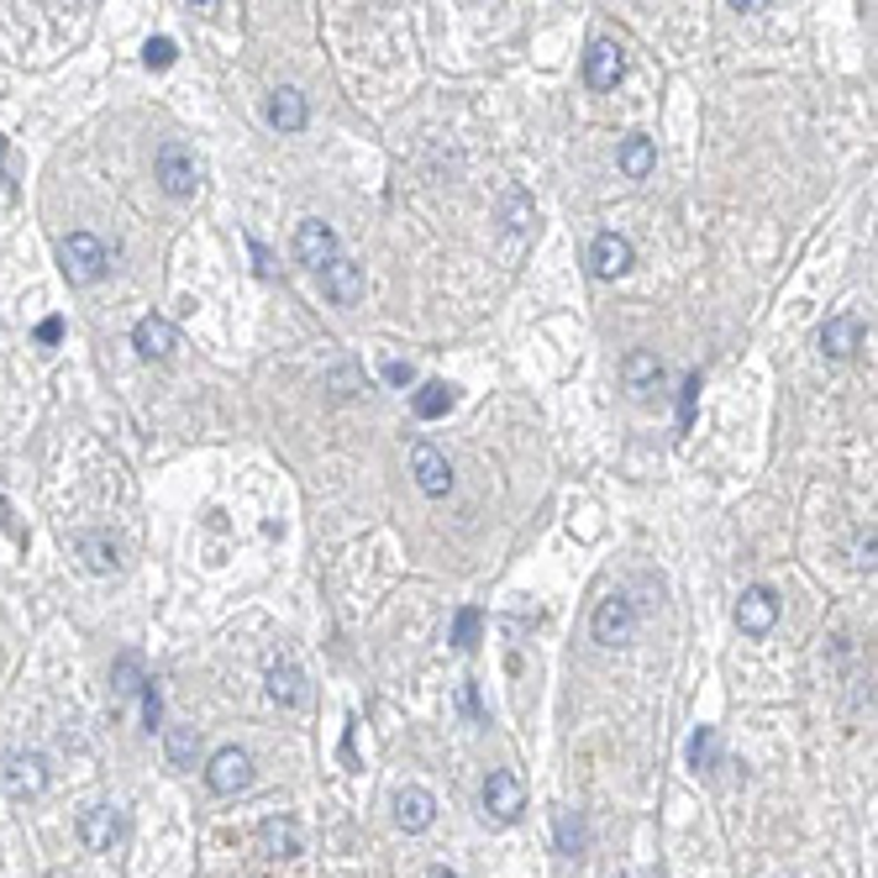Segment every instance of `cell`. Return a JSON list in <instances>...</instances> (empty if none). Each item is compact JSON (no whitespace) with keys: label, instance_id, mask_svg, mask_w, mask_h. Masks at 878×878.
Here are the masks:
<instances>
[{"label":"cell","instance_id":"4dcf8cb0","mask_svg":"<svg viewBox=\"0 0 878 878\" xmlns=\"http://www.w3.org/2000/svg\"><path fill=\"white\" fill-rule=\"evenodd\" d=\"M143 721H148V731H158V721H163V695H158V684H143Z\"/></svg>","mask_w":878,"mask_h":878},{"label":"cell","instance_id":"f35d334b","mask_svg":"<svg viewBox=\"0 0 878 878\" xmlns=\"http://www.w3.org/2000/svg\"><path fill=\"white\" fill-rule=\"evenodd\" d=\"M42 878H69V874H59V868H53V874H42Z\"/></svg>","mask_w":878,"mask_h":878},{"label":"cell","instance_id":"4fadbf2b","mask_svg":"<svg viewBox=\"0 0 878 878\" xmlns=\"http://www.w3.org/2000/svg\"><path fill=\"white\" fill-rule=\"evenodd\" d=\"M632 264H636V253L621 232H600V237L589 243V269H595V279H621Z\"/></svg>","mask_w":878,"mask_h":878},{"label":"cell","instance_id":"ffe728a7","mask_svg":"<svg viewBox=\"0 0 878 878\" xmlns=\"http://www.w3.org/2000/svg\"><path fill=\"white\" fill-rule=\"evenodd\" d=\"M305 95L295 90V85H279V90L269 95V126L273 132H301L305 126Z\"/></svg>","mask_w":878,"mask_h":878},{"label":"cell","instance_id":"f546056e","mask_svg":"<svg viewBox=\"0 0 878 878\" xmlns=\"http://www.w3.org/2000/svg\"><path fill=\"white\" fill-rule=\"evenodd\" d=\"M143 59H148V69H169V63L180 59V42H174V37H153Z\"/></svg>","mask_w":878,"mask_h":878},{"label":"cell","instance_id":"7c38bea8","mask_svg":"<svg viewBox=\"0 0 878 878\" xmlns=\"http://www.w3.org/2000/svg\"><path fill=\"white\" fill-rule=\"evenodd\" d=\"M132 347H137L143 358H153V364H169L174 347H180V332H174V321H163V316H143V321L132 327Z\"/></svg>","mask_w":878,"mask_h":878},{"label":"cell","instance_id":"d4e9b609","mask_svg":"<svg viewBox=\"0 0 878 878\" xmlns=\"http://www.w3.org/2000/svg\"><path fill=\"white\" fill-rule=\"evenodd\" d=\"M195 747H200V731L195 727H169L163 731V753H169L174 768H190V763H195Z\"/></svg>","mask_w":878,"mask_h":878},{"label":"cell","instance_id":"e575fe53","mask_svg":"<svg viewBox=\"0 0 878 878\" xmlns=\"http://www.w3.org/2000/svg\"><path fill=\"white\" fill-rule=\"evenodd\" d=\"M247 247H253V264H258V273L269 279V273H273V264H269V247L258 243V237H247Z\"/></svg>","mask_w":878,"mask_h":878},{"label":"cell","instance_id":"8fae6325","mask_svg":"<svg viewBox=\"0 0 878 878\" xmlns=\"http://www.w3.org/2000/svg\"><path fill=\"white\" fill-rule=\"evenodd\" d=\"M80 842L90 852H111L122 842V810L117 805H85L80 810Z\"/></svg>","mask_w":878,"mask_h":878},{"label":"cell","instance_id":"2e32d148","mask_svg":"<svg viewBox=\"0 0 878 878\" xmlns=\"http://www.w3.org/2000/svg\"><path fill=\"white\" fill-rule=\"evenodd\" d=\"M437 820V800H431V789H422V784H405L400 794H394V826L400 831H426Z\"/></svg>","mask_w":878,"mask_h":878},{"label":"cell","instance_id":"ba28073f","mask_svg":"<svg viewBox=\"0 0 878 878\" xmlns=\"http://www.w3.org/2000/svg\"><path fill=\"white\" fill-rule=\"evenodd\" d=\"M295 258H301L305 269L321 273L327 264H332V258H342V247H337V232L327 227V221H316V216H310V221H301V232H295Z\"/></svg>","mask_w":878,"mask_h":878},{"label":"cell","instance_id":"d6a6232c","mask_svg":"<svg viewBox=\"0 0 878 878\" xmlns=\"http://www.w3.org/2000/svg\"><path fill=\"white\" fill-rule=\"evenodd\" d=\"M385 385H394V390L416 385V368H411V364H400V358H390V364H385Z\"/></svg>","mask_w":878,"mask_h":878},{"label":"cell","instance_id":"3957f363","mask_svg":"<svg viewBox=\"0 0 878 878\" xmlns=\"http://www.w3.org/2000/svg\"><path fill=\"white\" fill-rule=\"evenodd\" d=\"M632 636H636V600L606 595L600 610H595V642H600V647H626Z\"/></svg>","mask_w":878,"mask_h":878},{"label":"cell","instance_id":"8992f818","mask_svg":"<svg viewBox=\"0 0 878 878\" xmlns=\"http://www.w3.org/2000/svg\"><path fill=\"white\" fill-rule=\"evenodd\" d=\"M206 784H211L216 794H243V789L253 784V757H247L243 747H216L211 763H206Z\"/></svg>","mask_w":878,"mask_h":878},{"label":"cell","instance_id":"cb8c5ba5","mask_svg":"<svg viewBox=\"0 0 878 878\" xmlns=\"http://www.w3.org/2000/svg\"><path fill=\"white\" fill-rule=\"evenodd\" d=\"M621 374H626V385H632V390H647V385H658V379H663V358H658V353H647V347H636L632 358L621 364Z\"/></svg>","mask_w":878,"mask_h":878},{"label":"cell","instance_id":"8d00e7d4","mask_svg":"<svg viewBox=\"0 0 878 878\" xmlns=\"http://www.w3.org/2000/svg\"><path fill=\"white\" fill-rule=\"evenodd\" d=\"M426 878H458V874H453V868H442V863H437V868H426Z\"/></svg>","mask_w":878,"mask_h":878},{"label":"cell","instance_id":"9a60e30c","mask_svg":"<svg viewBox=\"0 0 878 878\" xmlns=\"http://www.w3.org/2000/svg\"><path fill=\"white\" fill-rule=\"evenodd\" d=\"M321 290H327V301L332 305H358L364 301V264L332 258V264L321 269Z\"/></svg>","mask_w":878,"mask_h":878},{"label":"cell","instance_id":"74e56055","mask_svg":"<svg viewBox=\"0 0 878 878\" xmlns=\"http://www.w3.org/2000/svg\"><path fill=\"white\" fill-rule=\"evenodd\" d=\"M615 878H647V874H636V868H632V874H615Z\"/></svg>","mask_w":878,"mask_h":878},{"label":"cell","instance_id":"4316f807","mask_svg":"<svg viewBox=\"0 0 878 878\" xmlns=\"http://www.w3.org/2000/svg\"><path fill=\"white\" fill-rule=\"evenodd\" d=\"M690 763H695L699 773H710V768L721 763V736H716V727H699L695 736H690Z\"/></svg>","mask_w":878,"mask_h":878},{"label":"cell","instance_id":"6da1fadb","mask_svg":"<svg viewBox=\"0 0 878 878\" xmlns=\"http://www.w3.org/2000/svg\"><path fill=\"white\" fill-rule=\"evenodd\" d=\"M59 269L69 284H95L100 273L111 269V253H106V243L95 232H69L59 243Z\"/></svg>","mask_w":878,"mask_h":878},{"label":"cell","instance_id":"e0dca14e","mask_svg":"<svg viewBox=\"0 0 878 878\" xmlns=\"http://www.w3.org/2000/svg\"><path fill=\"white\" fill-rule=\"evenodd\" d=\"M74 552L90 574H117L122 569V547L111 542L106 532H74Z\"/></svg>","mask_w":878,"mask_h":878},{"label":"cell","instance_id":"9c48e42d","mask_svg":"<svg viewBox=\"0 0 878 878\" xmlns=\"http://www.w3.org/2000/svg\"><path fill=\"white\" fill-rule=\"evenodd\" d=\"M773 621H779V595H773L768 584L742 589V600H736V626L747 636H768L773 632Z\"/></svg>","mask_w":878,"mask_h":878},{"label":"cell","instance_id":"7402d4cb","mask_svg":"<svg viewBox=\"0 0 878 878\" xmlns=\"http://www.w3.org/2000/svg\"><path fill=\"white\" fill-rule=\"evenodd\" d=\"M453 400H458L453 385H442V379H426L422 390L411 394V411H416L422 422H437V416H448V411H453Z\"/></svg>","mask_w":878,"mask_h":878},{"label":"cell","instance_id":"d590c367","mask_svg":"<svg viewBox=\"0 0 878 878\" xmlns=\"http://www.w3.org/2000/svg\"><path fill=\"white\" fill-rule=\"evenodd\" d=\"M874 552H878V542H874V532H868V537H863V569H868V574H874Z\"/></svg>","mask_w":878,"mask_h":878},{"label":"cell","instance_id":"44dd1931","mask_svg":"<svg viewBox=\"0 0 878 878\" xmlns=\"http://www.w3.org/2000/svg\"><path fill=\"white\" fill-rule=\"evenodd\" d=\"M258 842H264V852H273V857H295V852L305 847V831L290 816H273V820L258 826Z\"/></svg>","mask_w":878,"mask_h":878},{"label":"cell","instance_id":"5b68a950","mask_svg":"<svg viewBox=\"0 0 878 878\" xmlns=\"http://www.w3.org/2000/svg\"><path fill=\"white\" fill-rule=\"evenodd\" d=\"M0 779H5V789H11L16 800H37V794L48 789V757L42 753H5Z\"/></svg>","mask_w":878,"mask_h":878},{"label":"cell","instance_id":"83f0119b","mask_svg":"<svg viewBox=\"0 0 878 878\" xmlns=\"http://www.w3.org/2000/svg\"><path fill=\"white\" fill-rule=\"evenodd\" d=\"M500 221H505V232H532V221H537V211H532V200H526L521 190H505V206H500Z\"/></svg>","mask_w":878,"mask_h":878},{"label":"cell","instance_id":"484cf974","mask_svg":"<svg viewBox=\"0 0 878 878\" xmlns=\"http://www.w3.org/2000/svg\"><path fill=\"white\" fill-rule=\"evenodd\" d=\"M143 684H148L143 658H137V653H122L117 668H111V690H117V695H143Z\"/></svg>","mask_w":878,"mask_h":878},{"label":"cell","instance_id":"d6986e66","mask_svg":"<svg viewBox=\"0 0 878 878\" xmlns=\"http://www.w3.org/2000/svg\"><path fill=\"white\" fill-rule=\"evenodd\" d=\"M615 163H621V174H626V180H647V174H653V163H658L653 137L626 132V137H621V148H615Z\"/></svg>","mask_w":878,"mask_h":878},{"label":"cell","instance_id":"1f68e13d","mask_svg":"<svg viewBox=\"0 0 878 878\" xmlns=\"http://www.w3.org/2000/svg\"><path fill=\"white\" fill-rule=\"evenodd\" d=\"M695 394H699V374H690V379H684V390H679V426L695 422Z\"/></svg>","mask_w":878,"mask_h":878},{"label":"cell","instance_id":"52a82bcc","mask_svg":"<svg viewBox=\"0 0 878 878\" xmlns=\"http://www.w3.org/2000/svg\"><path fill=\"white\" fill-rule=\"evenodd\" d=\"M411 474H416V485H422L426 495H448V489H453V463H448L442 448H431L426 437L411 442Z\"/></svg>","mask_w":878,"mask_h":878},{"label":"cell","instance_id":"603a6c76","mask_svg":"<svg viewBox=\"0 0 878 878\" xmlns=\"http://www.w3.org/2000/svg\"><path fill=\"white\" fill-rule=\"evenodd\" d=\"M584 847H589V820H584V810H563L558 816V852L563 857H584Z\"/></svg>","mask_w":878,"mask_h":878},{"label":"cell","instance_id":"277c9868","mask_svg":"<svg viewBox=\"0 0 878 878\" xmlns=\"http://www.w3.org/2000/svg\"><path fill=\"white\" fill-rule=\"evenodd\" d=\"M521 810H526V789H521V779H515L511 768H489V779H485V816L500 820V826H511Z\"/></svg>","mask_w":878,"mask_h":878},{"label":"cell","instance_id":"7a4b0ae2","mask_svg":"<svg viewBox=\"0 0 878 878\" xmlns=\"http://www.w3.org/2000/svg\"><path fill=\"white\" fill-rule=\"evenodd\" d=\"M153 180L163 184V195H174V200L195 195V184H200V158H195V148L163 143V148L153 153Z\"/></svg>","mask_w":878,"mask_h":878},{"label":"cell","instance_id":"f1b7e54d","mask_svg":"<svg viewBox=\"0 0 878 878\" xmlns=\"http://www.w3.org/2000/svg\"><path fill=\"white\" fill-rule=\"evenodd\" d=\"M474 636H479V610L463 606L453 615V647H474Z\"/></svg>","mask_w":878,"mask_h":878},{"label":"cell","instance_id":"30bf717a","mask_svg":"<svg viewBox=\"0 0 878 878\" xmlns=\"http://www.w3.org/2000/svg\"><path fill=\"white\" fill-rule=\"evenodd\" d=\"M621 74H626V53H621V42H610V37L589 42V53H584V80H589V90H615V85H621Z\"/></svg>","mask_w":878,"mask_h":878},{"label":"cell","instance_id":"5bb4252c","mask_svg":"<svg viewBox=\"0 0 878 878\" xmlns=\"http://www.w3.org/2000/svg\"><path fill=\"white\" fill-rule=\"evenodd\" d=\"M269 699L273 705H284V710H301L305 699H310V684H305V673L295 658H273L269 663Z\"/></svg>","mask_w":878,"mask_h":878},{"label":"cell","instance_id":"836d02e7","mask_svg":"<svg viewBox=\"0 0 878 878\" xmlns=\"http://www.w3.org/2000/svg\"><path fill=\"white\" fill-rule=\"evenodd\" d=\"M59 337H63V316H48V321L37 327V342H42V347H53Z\"/></svg>","mask_w":878,"mask_h":878},{"label":"cell","instance_id":"ac0fdd59","mask_svg":"<svg viewBox=\"0 0 878 878\" xmlns=\"http://www.w3.org/2000/svg\"><path fill=\"white\" fill-rule=\"evenodd\" d=\"M857 347H863V321H857L852 310L831 316V321L820 327V353H826V358H852Z\"/></svg>","mask_w":878,"mask_h":878}]
</instances>
